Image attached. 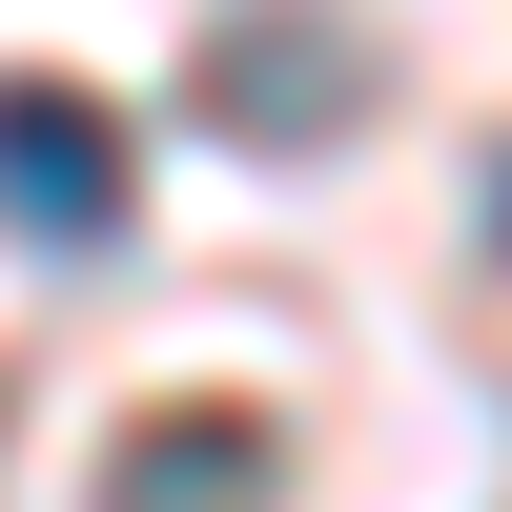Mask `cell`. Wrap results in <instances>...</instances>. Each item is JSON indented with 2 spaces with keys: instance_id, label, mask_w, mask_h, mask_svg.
Instances as JSON below:
<instances>
[{
  "instance_id": "obj_1",
  "label": "cell",
  "mask_w": 512,
  "mask_h": 512,
  "mask_svg": "<svg viewBox=\"0 0 512 512\" xmlns=\"http://www.w3.org/2000/svg\"><path fill=\"white\" fill-rule=\"evenodd\" d=\"M123 185H144V164H123V123L82 103V82H0V226L21 246H123Z\"/></svg>"
},
{
  "instance_id": "obj_2",
  "label": "cell",
  "mask_w": 512,
  "mask_h": 512,
  "mask_svg": "<svg viewBox=\"0 0 512 512\" xmlns=\"http://www.w3.org/2000/svg\"><path fill=\"white\" fill-rule=\"evenodd\" d=\"M205 103H226L246 144H308V123L369 103V41H328L308 0H267V21H226V82H205Z\"/></svg>"
},
{
  "instance_id": "obj_3",
  "label": "cell",
  "mask_w": 512,
  "mask_h": 512,
  "mask_svg": "<svg viewBox=\"0 0 512 512\" xmlns=\"http://www.w3.org/2000/svg\"><path fill=\"white\" fill-rule=\"evenodd\" d=\"M103 512H267V431L246 410H164V431H123Z\"/></svg>"
}]
</instances>
